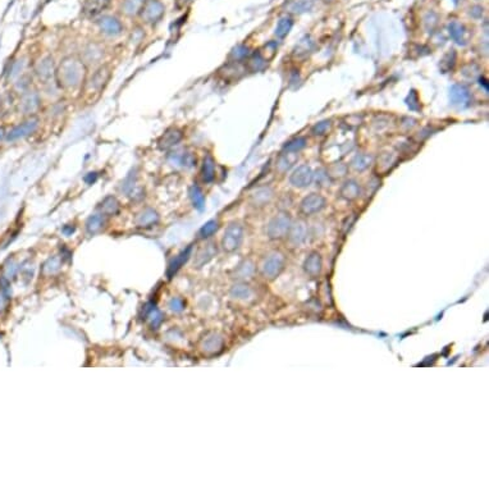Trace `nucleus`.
Returning <instances> with one entry per match:
<instances>
[{
  "label": "nucleus",
  "mask_w": 489,
  "mask_h": 489,
  "mask_svg": "<svg viewBox=\"0 0 489 489\" xmlns=\"http://www.w3.org/2000/svg\"><path fill=\"white\" fill-rule=\"evenodd\" d=\"M87 67L76 55H68L55 68V81L64 91H76L86 82Z\"/></svg>",
  "instance_id": "obj_1"
},
{
  "label": "nucleus",
  "mask_w": 489,
  "mask_h": 489,
  "mask_svg": "<svg viewBox=\"0 0 489 489\" xmlns=\"http://www.w3.org/2000/svg\"><path fill=\"white\" fill-rule=\"evenodd\" d=\"M110 78H112V68L107 64L100 66L83 85L86 92H88V94H99L107 87Z\"/></svg>",
  "instance_id": "obj_2"
},
{
  "label": "nucleus",
  "mask_w": 489,
  "mask_h": 489,
  "mask_svg": "<svg viewBox=\"0 0 489 489\" xmlns=\"http://www.w3.org/2000/svg\"><path fill=\"white\" fill-rule=\"evenodd\" d=\"M165 14V5L160 0H146L139 15L146 24L154 26L163 19Z\"/></svg>",
  "instance_id": "obj_3"
},
{
  "label": "nucleus",
  "mask_w": 489,
  "mask_h": 489,
  "mask_svg": "<svg viewBox=\"0 0 489 489\" xmlns=\"http://www.w3.org/2000/svg\"><path fill=\"white\" fill-rule=\"evenodd\" d=\"M286 265V258L282 252L274 251L265 258L262 264V274L268 279H274L282 273Z\"/></svg>",
  "instance_id": "obj_4"
},
{
  "label": "nucleus",
  "mask_w": 489,
  "mask_h": 489,
  "mask_svg": "<svg viewBox=\"0 0 489 489\" xmlns=\"http://www.w3.org/2000/svg\"><path fill=\"white\" fill-rule=\"evenodd\" d=\"M291 216L288 213L277 214L267 227V234L271 240H280L286 237L291 227Z\"/></svg>",
  "instance_id": "obj_5"
},
{
  "label": "nucleus",
  "mask_w": 489,
  "mask_h": 489,
  "mask_svg": "<svg viewBox=\"0 0 489 489\" xmlns=\"http://www.w3.org/2000/svg\"><path fill=\"white\" fill-rule=\"evenodd\" d=\"M243 241V227L240 223H231L224 231L222 238V246L224 251L234 252L240 249Z\"/></svg>",
  "instance_id": "obj_6"
},
{
  "label": "nucleus",
  "mask_w": 489,
  "mask_h": 489,
  "mask_svg": "<svg viewBox=\"0 0 489 489\" xmlns=\"http://www.w3.org/2000/svg\"><path fill=\"white\" fill-rule=\"evenodd\" d=\"M104 57H105V49L101 44L96 43V41H90L86 44L82 48L81 52V57L82 62L85 63L86 67H95L103 62Z\"/></svg>",
  "instance_id": "obj_7"
},
{
  "label": "nucleus",
  "mask_w": 489,
  "mask_h": 489,
  "mask_svg": "<svg viewBox=\"0 0 489 489\" xmlns=\"http://www.w3.org/2000/svg\"><path fill=\"white\" fill-rule=\"evenodd\" d=\"M55 68L57 67H55L53 57L46 55L41 61L37 62V64L35 66V73H36L37 78L45 85L57 83V81H55Z\"/></svg>",
  "instance_id": "obj_8"
},
{
  "label": "nucleus",
  "mask_w": 489,
  "mask_h": 489,
  "mask_svg": "<svg viewBox=\"0 0 489 489\" xmlns=\"http://www.w3.org/2000/svg\"><path fill=\"white\" fill-rule=\"evenodd\" d=\"M39 118L37 117L31 116L30 118L26 119L24 122H22L21 125L15 126L14 128H12L8 134H6L5 139L6 141H17L21 140V139H24V137L30 136V135L34 134L35 131L39 127Z\"/></svg>",
  "instance_id": "obj_9"
},
{
  "label": "nucleus",
  "mask_w": 489,
  "mask_h": 489,
  "mask_svg": "<svg viewBox=\"0 0 489 489\" xmlns=\"http://www.w3.org/2000/svg\"><path fill=\"white\" fill-rule=\"evenodd\" d=\"M327 205V200L324 196L319 194H310L306 198L302 199L300 204V211L306 216L314 215V214L320 213Z\"/></svg>",
  "instance_id": "obj_10"
},
{
  "label": "nucleus",
  "mask_w": 489,
  "mask_h": 489,
  "mask_svg": "<svg viewBox=\"0 0 489 489\" xmlns=\"http://www.w3.org/2000/svg\"><path fill=\"white\" fill-rule=\"evenodd\" d=\"M314 172L309 165H300L289 176V183L297 189H305L313 183Z\"/></svg>",
  "instance_id": "obj_11"
},
{
  "label": "nucleus",
  "mask_w": 489,
  "mask_h": 489,
  "mask_svg": "<svg viewBox=\"0 0 489 489\" xmlns=\"http://www.w3.org/2000/svg\"><path fill=\"white\" fill-rule=\"evenodd\" d=\"M41 107V97L39 92L30 90V91L23 92L21 100H19V110L22 114L26 116H34L35 113Z\"/></svg>",
  "instance_id": "obj_12"
},
{
  "label": "nucleus",
  "mask_w": 489,
  "mask_h": 489,
  "mask_svg": "<svg viewBox=\"0 0 489 489\" xmlns=\"http://www.w3.org/2000/svg\"><path fill=\"white\" fill-rule=\"evenodd\" d=\"M99 30L108 37H117L123 32V24L113 15H103L96 22Z\"/></svg>",
  "instance_id": "obj_13"
},
{
  "label": "nucleus",
  "mask_w": 489,
  "mask_h": 489,
  "mask_svg": "<svg viewBox=\"0 0 489 489\" xmlns=\"http://www.w3.org/2000/svg\"><path fill=\"white\" fill-rule=\"evenodd\" d=\"M450 100L455 107L468 108L470 107L473 96H471L470 90L465 85L457 83L450 88Z\"/></svg>",
  "instance_id": "obj_14"
},
{
  "label": "nucleus",
  "mask_w": 489,
  "mask_h": 489,
  "mask_svg": "<svg viewBox=\"0 0 489 489\" xmlns=\"http://www.w3.org/2000/svg\"><path fill=\"white\" fill-rule=\"evenodd\" d=\"M183 139V134L181 130L176 127L168 128L164 134L161 135L160 139L158 140V146L160 150H170L173 149L174 146L178 145Z\"/></svg>",
  "instance_id": "obj_15"
},
{
  "label": "nucleus",
  "mask_w": 489,
  "mask_h": 489,
  "mask_svg": "<svg viewBox=\"0 0 489 489\" xmlns=\"http://www.w3.org/2000/svg\"><path fill=\"white\" fill-rule=\"evenodd\" d=\"M287 237H288V242L291 243L292 246H300L301 243L305 242L307 237L306 224L304 222H301V220L291 224Z\"/></svg>",
  "instance_id": "obj_16"
},
{
  "label": "nucleus",
  "mask_w": 489,
  "mask_h": 489,
  "mask_svg": "<svg viewBox=\"0 0 489 489\" xmlns=\"http://www.w3.org/2000/svg\"><path fill=\"white\" fill-rule=\"evenodd\" d=\"M112 0H85L82 4V13L86 17H96L110 6Z\"/></svg>",
  "instance_id": "obj_17"
},
{
  "label": "nucleus",
  "mask_w": 489,
  "mask_h": 489,
  "mask_svg": "<svg viewBox=\"0 0 489 489\" xmlns=\"http://www.w3.org/2000/svg\"><path fill=\"white\" fill-rule=\"evenodd\" d=\"M223 347V337L218 333H209L201 341V349L205 353H218Z\"/></svg>",
  "instance_id": "obj_18"
},
{
  "label": "nucleus",
  "mask_w": 489,
  "mask_h": 489,
  "mask_svg": "<svg viewBox=\"0 0 489 489\" xmlns=\"http://www.w3.org/2000/svg\"><path fill=\"white\" fill-rule=\"evenodd\" d=\"M158 222L159 214L152 208H146V209L141 210L135 218V223H136L137 227L140 228H150L152 225H155Z\"/></svg>",
  "instance_id": "obj_19"
},
{
  "label": "nucleus",
  "mask_w": 489,
  "mask_h": 489,
  "mask_svg": "<svg viewBox=\"0 0 489 489\" xmlns=\"http://www.w3.org/2000/svg\"><path fill=\"white\" fill-rule=\"evenodd\" d=\"M273 190L268 186H264V187H259L256 189L255 191L252 192L251 196H250V201L254 207L256 208H263L265 205L271 203L272 199H273Z\"/></svg>",
  "instance_id": "obj_20"
},
{
  "label": "nucleus",
  "mask_w": 489,
  "mask_h": 489,
  "mask_svg": "<svg viewBox=\"0 0 489 489\" xmlns=\"http://www.w3.org/2000/svg\"><path fill=\"white\" fill-rule=\"evenodd\" d=\"M360 195H361V187L355 179H347L346 182H344V185L341 186L340 196L346 201L357 200Z\"/></svg>",
  "instance_id": "obj_21"
},
{
  "label": "nucleus",
  "mask_w": 489,
  "mask_h": 489,
  "mask_svg": "<svg viewBox=\"0 0 489 489\" xmlns=\"http://www.w3.org/2000/svg\"><path fill=\"white\" fill-rule=\"evenodd\" d=\"M215 255H216L215 243H213V242L207 243L205 246L200 247V249L198 250V252H196V255H195V260H194V265L196 268L203 267L204 264L209 263L210 260H211V259H213Z\"/></svg>",
  "instance_id": "obj_22"
},
{
  "label": "nucleus",
  "mask_w": 489,
  "mask_h": 489,
  "mask_svg": "<svg viewBox=\"0 0 489 489\" xmlns=\"http://www.w3.org/2000/svg\"><path fill=\"white\" fill-rule=\"evenodd\" d=\"M323 268V260L319 252H311L310 255L305 259L304 262V271L305 273L309 274L310 277H318L322 272Z\"/></svg>",
  "instance_id": "obj_23"
},
{
  "label": "nucleus",
  "mask_w": 489,
  "mask_h": 489,
  "mask_svg": "<svg viewBox=\"0 0 489 489\" xmlns=\"http://www.w3.org/2000/svg\"><path fill=\"white\" fill-rule=\"evenodd\" d=\"M314 6V0H287L283 4V9L291 14H302Z\"/></svg>",
  "instance_id": "obj_24"
},
{
  "label": "nucleus",
  "mask_w": 489,
  "mask_h": 489,
  "mask_svg": "<svg viewBox=\"0 0 489 489\" xmlns=\"http://www.w3.org/2000/svg\"><path fill=\"white\" fill-rule=\"evenodd\" d=\"M201 177L203 181L207 183L213 182L215 178V160L210 154H207L203 160V167H201Z\"/></svg>",
  "instance_id": "obj_25"
},
{
  "label": "nucleus",
  "mask_w": 489,
  "mask_h": 489,
  "mask_svg": "<svg viewBox=\"0 0 489 489\" xmlns=\"http://www.w3.org/2000/svg\"><path fill=\"white\" fill-rule=\"evenodd\" d=\"M191 251H192V246H189L186 250H183V251L179 252L178 255H177L176 258H174L173 260L170 262L169 267H168V272H167L168 278H172V277L174 276V273L178 271L179 268L182 267V265L185 264L187 260H189V258L191 256Z\"/></svg>",
  "instance_id": "obj_26"
},
{
  "label": "nucleus",
  "mask_w": 489,
  "mask_h": 489,
  "mask_svg": "<svg viewBox=\"0 0 489 489\" xmlns=\"http://www.w3.org/2000/svg\"><path fill=\"white\" fill-rule=\"evenodd\" d=\"M448 30H450V35L455 43H457L459 45H465L468 43V39H466V34L468 32H466V28L464 24L453 21L448 26Z\"/></svg>",
  "instance_id": "obj_27"
},
{
  "label": "nucleus",
  "mask_w": 489,
  "mask_h": 489,
  "mask_svg": "<svg viewBox=\"0 0 489 489\" xmlns=\"http://www.w3.org/2000/svg\"><path fill=\"white\" fill-rule=\"evenodd\" d=\"M119 209H121V204L114 196H107L100 204V214H103L104 216L116 215L118 214Z\"/></svg>",
  "instance_id": "obj_28"
},
{
  "label": "nucleus",
  "mask_w": 489,
  "mask_h": 489,
  "mask_svg": "<svg viewBox=\"0 0 489 489\" xmlns=\"http://www.w3.org/2000/svg\"><path fill=\"white\" fill-rule=\"evenodd\" d=\"M145 3L146 0H123L121 10L127 17H134V15H137L140 13Z\"/></svg>",
  "instance_id": "obj_29"
},
{
  "label": "nucleus",
  "mask_w": 489,
  "mask_h": 489,
  "mask_svg": "<svg viewBox=\"0 0 489 489\" xmlns=\"http://www.w3.org/2000/svg\"><path fill=\"white\" fill-rule=\"evenodd\" d=\"M172 161L176 165H181L183 168H192L196 163V158L189 151H177L172 155Z\"/></svg>",
  "instance_id": "obj_30"
},
{
  "label": "nucleus",
  "mask_w": 489,
  "mask_h": 489,
  "mask_svg": "<svg viewBox=\"0 0 489 489\" xmlns=\"http://www.w3.org/2000/svg\"><path fill=\"white\" fill-rule=\"evenodd\" d=\"M104 224H105V216L103 214H94L86 222V231L90 234H95L103 229Z\"/></svg>",
  "instance_id": "obj_31"
},
{
  "label": "nucleus",
  "mask_w": 489,
  "mask_h": 489,
  "mask_svg": "<svg viewBox=\"0 0 489 489\" xmlns=\"http://www.w3.org/2000/svg\"><path fill=\"white\" fill-rule=\"evenodd\" d=\"M371 163H373V156L370 154H364V152L355 155L352 160H351V165L357 172H362V170L368 169L371 165Z\"/></svg>",
  "instance_id": "obj_32"
},
{
  "label": "nucleus",
  "mask_w": 489,
  "mask_h": 489,
  "mask_svg": "<svg viewBox=\"0 0 489 489\" xmlns=\"http://www.w3.org/2000/svg\"><path fill=\"white\" fill-rule=\"evenodd\" d=\"M231 295L234 298H238V300H249L254 295V291L251 289V287L245 284V283H238V284H234L232 287Z\"/></svg>",
  "instance_id": "obj_33"
},
{
  "label": "nucleus",
  "mask_w": 489,
  "mask_h": 489,
  "mask_svg": "<svg viewBox=\"0 0 489 489\" xmlns=\"http://www.w3.org/2000/svg\"><path fill=\"white\" fill-rule=\"evenodd\" d=\"M265 63H267V61L260 53H254V54H250L247 57V68L251 72L262 70L265 67Z\"/></svg>",
  "instance_id": "obj_34"
},
{
  "label": "nucleus",
  "mask_w": 489,
  "mask_h": 489,
  "mask_svg": "<svg viewBox=\"0 0 489 489\" xmlns=\"http://www.w3.org/2000/svg\"><path fill=\"white\" fill-rule=\"evenodd\" d=\"M255 273V265L250 260H245L241 263L236 269V277L240 279H246V278H251Z\"/></svg>",
  "instance_id": "obj_35"
},
{
  "label": "nucleus",
  "mask_w": 489,
  "mask_h": 489,
  "mask_svg": "<svg viewBox=\"0 0 489 489\" xmlns=\"http://www.w3.org/2000/svg\"><path fill=\"white\" fill-rule=\"evenodd\" d=\"M62 267V259L59 256H53V258L48 259L45 264L43 265V273L45 276H54L61 271Z\"/></svg>",
  "instance_id": "obj_36"
},
{
  "label": "nucleus",
  "mask_w": 489,
  "mask_h": 489,
  "mask_svg": "<svg viewBox=\"0 0 489 489\" xmlns=\"http://www.w3.org/2000/svg\"><path fill=\"white\" fill-rule=\"evenodd\" d=\"M295 152H283L282 155L279 156V159H278V161H277V169L279 170L280 173H284V172H287V170L289 169V168L293 165V163H295L296 160L298 159V156H295L293 159H291V156L293 155Z\"/></svg>",
  "instance_id": "obj_37"
},
{
  "label": "nucleus",
  "mask_w": 489,
  "mask_h": 489,
  "mask_svg": "<svg viewBox=\"0 0 489 489\" xmlns=\"http://www.w3.org/2000/svg\"><path fill=\"white\" fill-rule=\"evenodd\" d=\"M292 26H293V21H292V18H289V17H283V18H280L276 27L277 37L284 39V37L289 34Z\"/></svg>",
  "instance_id": "obj_38"
},
{
  "label": "nucleus",
  "mask_w": 489,
  "mask_h": 489,
  "mask_svg": "<svg viewBox=\"0 0 489 489\" xmlns=\"http://www.w3.org/2000/svg\"><path fill=\"white\" fill-rule=\"evenodd\" d=\"M306 146V139L304 137H296V139H292L289 140L288 142H286V145L283 146V151L286 152H298L301 150L304 149Z\"/></svg>",
  "instance_id": "obj_39"
},
{
  "label": "nucleus",
  "mask_w": 489,
  "mask_h": 489,
  "mask_svg": "<svg viewBox=\"0 0 489 489\" xmlns=\"http://www.w3.org/2000/svg\"><path fill=\"white\" fill-rule=\"evenodd\" d=\"M311 49H313V41H310V39L306 36L305 39L301 40L300 44L296 46L295 50H293V55L297 58H304L311 52Z\"/></svg>",
  "instance_id": "obj_40"
},
{
  "label": "nucleus",
  "mask_w": 489,
  "mask_h": 489,
  "mask_svg": "<svg viewBox=\"0 0 489 489\" xmlns=\"http://www.w3.org/2000/svg\"><path fill=\"white\" fill-rule=\"evenodd\" d=\"M190 196H191V200L194 203V207L198 210H203L204 207H205V198H204L203 192L198 186H192L190 189Z\"/></svg>",
  "instance_id": "obj_41"
},
{
  "label": "nucleus",
  "mask_w": 489,
  "mask_h": 489,
  "mask_svg": "<svg viewBox=\"0 0 489 489\" xmlns=\"http://www.w3.org/2000/svg\"><path fill=\"white\" fill-rule=\"evenodd\" d=\"M332 128V122L329 119H325V121L319 122L316 123L313 128H311V134L314 136H324V135L328 134L331 131Z\"/></svg>",
  "instance_id": "obj_42"
},
{
  "label": "nucleus",
  "mask_w": 489,
  "mask_h": 489,
  "mask_svg": "<svg viewBox=\"0 0 489 489\" xmlns=\"http://www.w3.org/2000/svg\"><path fill=\"white\" fill-rule=\"evenodd\" d=\"M218 228H219V224H218V222H216V220H209V222L205 223V224L201 227L200 236L203 238L210 237V236H213V234L215 233L216 231H218Z\"/></svg>",
  "instance_id": "obj_43"
},
{
  "label": "nucleus",
  "mask_w": 489,
  "mask_h": 489,
  "mask_svg": "<svg viewBox=\"0 0 489 489\" xmlns=\"http://www.w3.org/2000/svg\"><path fill=\"white\" fill-rule=\"evenodd\" d=\"M146 316L149 318L150 324H151L152 328H158L159 325L161 324L163 322V315H161L160 311L155 307H151L150 310H146Z\"/></svg>",
  "instance_id": "obj_44"
},
{
  "label": "nucleus",
  "mask_w": 489,
  "mask_h": 489,
  "mask_svg": "<svg viewBox=\"0 0 489 489\" xmlns=\"http://www.w3.org/2000/svg\"><path fill=\"white\" fill-rule=\"evenodd\" d=\"M347 169H349V168H347L346 164L340 163V164H334L333 167H332L329 170H327V172H328L329 178L336 179V178H342V177L346 176Z\"/></svg>",
  "instance_id": "obj_45"
},
{
  "label": "nucleus",
  "mask_w": 489,
  "mask_h": 489,
  "mask_svg": "<svg viewBox=\"0 0 489 489\" xmlns=\"http://www.w3.org/2000/svg\"><path fill=\"white\" fill-rule=\"evenodd\" d=\"M250 55L249 48L245 45H238L237 48L233 49V52L231 53V58L233 62H241L245 58H247Z\"/></svg>",
  "instance_id": "obj_46"
},
{
  "label": "nucleus",
  "mask_w": 489,
  "mask_h": 489,
  "mask_svg": "<svg viewBox=\"0 0 489 489\" xmlns=\"http://www.w3.org/2000/svg\"><path fill=\"white\" fill-rule=\"evenodd\" d=\"M455 62H456L455 52H451V53H448V54L444 55V58L442 59V62H441V68H442V70H443V73H447V72H450V70H452L453 66H455Z\"/></svg>",
  "instance_id": "obj_47"
},
{
  "label": "nucleus",
  "mask_w": 489,
  "mask_h": 489,
  "mask_svg": "<svg viewBox=\"0 0 489 489\" xmlns=\"http://www.w3.org/2000/svg\"><path fill=\"white\" fill-rule=\"evenodd\" d=\"M314 178H315V181H316V185H319L320 187L329 186L328 183H329V181H331V178H329V176H328V172H325L324 169L316 170V174H314Z\"/></svg>",
  "instance_id": "obj_48"
},
{
  "label": "nucleus",
  "mask_w": 489,
  "mask_h": 489,
  "mask_svg": "<svg viewBox=\"0 0 489 489\" xmlns=\"http://www.w3.org/2000/svg\"><path fill=\"white\" fill-rule=\"evenodd\" d=\"M169 309L174 313H181L185 309V302H183L182 298L173 297L169 301Z\"/></svg>",
  "instance_id": "obj_49"
},
{
  "label": "nucleus",
  "mask_w": 489,
  "mask_h": 489,
  "mask_svg": "<svg viewBox=\"0 0 489 489\" xmlns=\"http://www.w3.org/2000/svg\"><path fill=\"white\" fill-rule=\"evenodd\" d=\"M406 103H407V105H409V108H410V109H413V110L420 109L419 99H418V95L415 91L410 92V95H409V96H407V99H406Z\"/></svg>",
  "instance_id": "obj_50"
},
{
  "label": "nucleus",
  "mask_w": 489,
  "mask_h": 489,
  "mask_svg": "<svg viewBox=\"0 0 489 489\" xmlns=\"http://www.w3.org/2000/svg\"><path fill=\"white\" fill-rule=\"evenodd\" d=\"M143 37H145L143 30L141 27H137V28H135L134 32H132L131 40H132V43L134 44H140L141 41L143 40Z\"/></svg>",
  "instance_id": "obj_51"
},
{
  "label": "nucleus",
  "mask_w": 489,
  "mask_h": 489,
  "mask_svg": "<svg viewBox=\"0 0 489 489\" xmlns=\"http://www.w3.org/2000/svg\"><path fill=\"white\" fill-rule=\"evenodd\" d=\"M15 272H17V267L14 265V263L13 262H10L9 264L6 265L5 267V278L6 279H9L10 277H14L15 276Z\"/></svg>",
  "instance_id": "obj_52"
},
{
  "label": "nucleus",
  "mask_w": 489,
  "mask_h": 489,
  "mask_svg": "<svg viewBox=\"0 0 489 489\" xmlns=\"http://www.w3.org/2000/svg\"><path fill=\"white\" fill-rule=\"evenodd\" d=\"M470 14L473 15V17H475V18H479V17H482V14H483V8H480V6H474V8H471L470 9Z\"/></svg>",
  "instance_id": "obj_53"
},
{
  "label": "nucleus",
  "mask_w": 489,
  "mask_h": 489,
  "mask_svg": "<svg viewBox=\"0 0 489 489\" xmlns=\"http://www.w3.org/2000/svg\"><path fill=\"white\" fill-rule=\"evenodd\" d=\"M4 305H5V297H4L3 292H0V311L3 310Z\"/></svg>",
  "instance_id": "obj_54"
},
{
  "label": "nucleus",
  "mask_w": 489,
  "mask_h": 489,
  "mask_svg": "<svg viewBox=\"0 0 489 489\" xmlns=\"http://www.w3.org/2000/svg\"><path fill=\"white\" fill-rule=\"evenodd\" d=\"M5 136H6V134H5V131H4V128L0 127V141L3 140V139H5Z\"/></svg>",
  "instance_id": "obj_55"
},
{
  "label": "nucleus",
  "mask_w": 489,
  "mask_h": 489,
  "mask_svg": "<svg viewBox=\"0 0 489 489\" xmlns=\"http://www.w3.org/2000/svg\"><path fill=\"white\" fill-rule=\"evenodd\" d=\"M63 231L66 232V233H67V234H70V233H72L73 231H74V228H73V227L72 228H64Z\"/></svg>",
  "instance_id": "obj_56"
},
{
  "label": "nucleus",
  "mask_w": 489,
  "mask_h": 489,
  "mask_svg": "<svg viewBox=\"0 0 489 489\" xmlns=\"http://www.w3.org/2000/svg\"><path fill=\"white\" fill-rule=\"evenodd\" d=\"M453 1H455V3L457 4V3H459V1H460V0H453Z\"/></svg>",
  "instance_id": "obj_57"
},
{
  "label": "nucleus",
  "mask_w": 489,
  "mask_h": 489,
  "mask_svg": "<svg viewBox=\"0 0 489 489\" xmlns=\"http://www.w3.org/2000/svg\"><path fill=\"white\" fill-rule=\"evenodd\" d=\"M323 1H332V0H323Z\"/></svg>",
  "instance_id": "obj_58"
}]
</instances>
